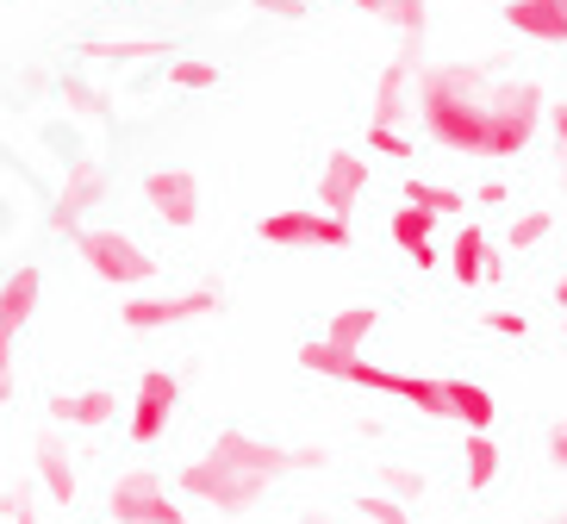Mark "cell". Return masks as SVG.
<instances>
[{"mask_svg": "<svg viewBox=\"0 0 567 524\" xmlns=\"http://www.w3.org/2000/svg\"><path fill=\"white\" fill-rule=\"evenodd\" d=\"M268 487H275V481L231 469V462L213 456V450H206V456H194L182 474H175V493H182V500H200V506H213L218 518H250V512L268 500Z\"/></svg>", "mask_w": 567, "mask_h": 524, "instance_id": "cell-1", "label": "cell"}, {"mask_svg": "<svg viewBox=\"0 0 567 524\" xmlns=\"http://www.w3.org/2000/svg\"><path fill=\"white\" fill-rule=\"evenodd\" d=\"M106 506H113V524H187L182 493L156 469H125L106 493Z\"/></svg>", "mask_w": 567, "mask_h": 524, "instance_id": "cell-2", "label": "cell"}, {"mask_svg": "<svg viewBox=\"0 0 567 524\" xmlns=\"http://www.w3.org/2000/svg\"><path fill=\"white\" fill-rule=\"evenodd\" d=\"M175 407H182V381L163 374V369H151L144 381H137V400H132V443H163Z\"/></svg>", "mask_w": 567, "mask_h": 524, "instance_id": "cell-3", "label": "cell"}, {"mask_svg": "<svg viewBox=\"0 0 567 524\" xmlns=\"http://www.w3.org/2000/svg\"><path fill=\"white\" fill-rule=\"evenodd\" d=\"M32 300H38V269H19L7 281V294H0V400L13 393V343L25 331V319H32Z\"/></svg>", "mask_w": 567, "mask_h": 524, "instance_id": "cell-4", "label": "cell"}, {"mask_svg": "<svg viewBox=\"0 0 567 524\" xmlns=\"http://www.w3.org/2000/svg\"><path fill=\"white\" fill-rule=\"evenodd\" d=\"M32 469H38V493H44L51 506H69V500L82 493V474H75V456H69L63 431H38V443H32Z\"/></svg>", "mask_w": 567, "mask_h": 524, "instance_id": "cell-5", "label": "cell"}, {"mask_svg": "<svg viewBox=\"0 0 567 524\" xmlns=\"http://www.w3.org/2000/svg\"><path fill=\"white\" fill-rule=\"evenodd\" d=\"M82 256L94 263L101 281H144V275H151V256L137 250V244H125L118 232H87L82 237Z\"/></svg>", "mask_w": 567, "mask_h": 524, "instance_id": "cell-6", "label": "cell"}, {"mask_svg": "<svg viewBox=\"0 0 567 524\" xmlns=\"http://www.w3.org/2000/svg\"><path fill=\"white\" fill-rule=\"evenodd\" d=\"M262 237L275 244H350V232L337 219H318V213H281V219H268Z\"/></svg>", "mask_w": 567, "mask_h": 524, "instance_id": "cell-7", "label": "cell"}, {"mask_svg": "<svg viewBox=\"0 0 567 524\" xmlns=\"http://www.w3.org/2000/svg\"><path fill=\"white\" fill-rule=\"evenodd\" d=\"M206 306H218V294H187V300H132V306H125V325H137V331H156V325L194 319V312H206Z\"/></svg>", "mask_w": 567, "mask_h": 524, "instance_id": "cell-8", "label": "cell"}, {"mask_svg": "<svg viewBox=\"0 0 567 524\" xmlns=\"http://www.w3.org/2000/svg\"><path fill=\"white\" fill-rule=\"evenodd\" d=\"M56 424H82V431H94V424H106L118 412V400L106 388H87V393H63V400H51Z\"/></svg>", "mask_w": 567, "mask_h": 524, "instance_id": "cell-9", "label": "cell"}, {"mask_svg": "<svg viewBox=\"0 0 567 524\" xmlns=\"http://www.w3.org/2000/svg\"><path fill=\"white\" fill-rule=\"evenodd\" d=\"M462 474H467V493H486L493 481H499V443H493V431H467Z\"/></svg>", "mask_w": 567, "mask_h": 524, "instance_id": "cell-10", "label": "cell"}, {"mask_svg": "<svg viewBox=\"0 0 567 524\" xmlns=\"http://www.w3.org/2000/svg\"><path fill=\"white\" fill-rule=\"evenodd\" d=\"M493 393L474 388V381H450V424H467V431H486L493 424Z\"/></svg>", "mask_w": 567, "mask_h": 524, "instance_id": "cell-11", "label": "cell"}, {"mask_svg": "<svg viewBox=\"0 0 567 524\" xmlns=\"http://www.w3.org/2000/svg\"><path fill=\"white\" fill-rule=\"evenodd\" d=\"M151 201L168 213V225H187V219H194V206H200V194H194V182H187L182 169H168V175H156V182H151Z\"/></svg>", "mask_w": 567, "mask_h": 524, "instance_id": "cell-12", "label": "cell"}, {"mask_svg": "<svg viewBox=\"0 0 567 524\" xmlns=\"http://www.w3.org/2000/svg\"><path fill=\"white\" fill-rule=\"evenodd\" d=\"M374 331V312L368 306H350V312H337V325H331V350H362V338Z\"/></svg>", "mask_w": 567, "mask_h": 524, "instance_id": "cell-13", "label": "cell"}, {"mask_svg": "<svg viewBox=\"0 0 567 524\" xmlns=\"http://www.w3.org/2000/svg\"><path fill=\"white\" fill-rule=\"evenodd\" d=\"M355 187H362V163H355V156H337V163H331V182H324V201H331L337 213H343Z\"/></svg>", "mask_w": 567, "mask_h": 524, "instance_id": "cell-14", "label": "cell"}, {"mask_svg": "<svg viewBox=\"0 0 567 524\" xmlns=\"http://www.w3.org/2000/svg\"><path fill=\"white\" fill-rule=\"evenodd\" d=\"M355 518L362 524H412V506L386 500V493H362V500H355Z\"/></svg>", "mask_w": 567, "mask_h": 524, "instance_id": "cell-15", "label": "cell"}, {"mask_svg": "<svg viewBox=\"0 0 567 524\" xmlns=\"http://www.w3.org/2000/svg\"><path fill=\"white\" fill-rule=\"evenodd\" d=\"M374 493H386V500L412 506L417 493H424V474H412V469H381V487H374Z\"/></svg>", "mask_w": 567, "mask_h": 524, "instance_id": "cell-16", "label": "cell"}, {"mask_svg": "<svg viewBox=\"0 0 567 524\" xmlns=\"http://www.w3.org/2000/svg\"><path fill=\"white\" fill-rule=\"evenodd\" d=\"M393 232H400L405 250H417V263H431V250H424V237H431V219H424V213H400V225H393Z\"/></svg>", "mask_w": 567, "mask_h": 524, "instance_id": "cell-17", "label": "cell"}, {"mask_svg": "<svg viewBox=\"0 0 567 524\" xmlns=\"http://www.w3.org/2000/svg\"><path fill=\"white\" fill-rule=\"evenodd\" d=\"M7 524H38V512H32V481H19V487L7 493Z\"/></svg>", "mask_w": 567, "mask_h": 524, "instance_id": "cell-18", "label": "cell"}, {"mask_svg": "<svg viewBox=\"0 0 567 524\" xmlns=\"http://www.w3.org/2000/svg\"><path fill=\"white\" fill-rule=\"evenodd\" d=\"M455 269H462V281H474V269H481V237L462 232V244H455Z\"/></svg>", "mask_w": 567, "mask_h": 524, "instance_id": "cell-19", "label": "cell"}, {"mask_svg": "<svg viewBox=\"0 0 567 524\" xmlns=\"http://www.w3.org/2000/svg\"><path fill=\"white\" fill-rule=\"evenodd\" d=\"M549 462H561V469H567V424H561V431H549Z\"/></svg>", "mask_w": 567, "mask_h": 524, "instance_id": "cell-20", "label": "cell"}, {"mask_svg": "<svg viewBox=\"0 0 567 524\" xmlns=\"http://www.w3.org/2000/svg\"><path fill=\"white\" fill-rule=\"evenodd\" d=\"M300 524H337L331 512H300Z\"/></svg>", "mask_w": 567, "mask_h": 524, "instance_id": "cell-21", "label": "cell"}, {"mask_svg": "<svg viewBox=\"0 0 567 524\" xmlns=\"http://www.w3.org/2000/svg\"><path fill=\"white\" fill-rule=\"evenodd\" d=\"M543 524H567V506H561V512H555V518H543Z\"/></svg>", "mask_w": 567, "mask_h": 524, "instance_id": "cell-22", "label": "cell"}]
</instances>
